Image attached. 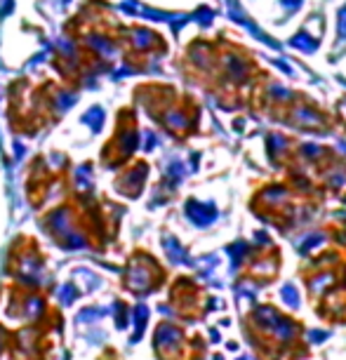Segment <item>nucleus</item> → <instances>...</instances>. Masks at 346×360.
Masks as SVG:
<instances>
[{"label":"nucleus","instance_id":"f257e3e1","mask_svg":"<svg viewBox=\"0 0 346 360\" xmlns=\"http://www.w3.org/2000/svg\"><path fill=\"white\" fill-rule=\"evenodd\" d=\"M292 45H295V47H299V50H304V52H313V50H316V40L308 38L306 33L295 35V38H292Z\"/></svg>","mask_w":346,"mask_h":360},{"label":"nucleus","instance_id":"7ed1b4c3","mask_svg":"<svg viewBox=\"0 0 346 360\" xmlns=\"http://www.w3.org/2000/svg\"><path fill=\"white\" fill-rule=\"evenodd\" d=\"M280 3H283L287 10H297V7L302 5V0H280Z\"/></svg>","mask_w":346,"mask_h":360},{"label":"nucleus","instance_id":"f03ea898","mask_svg":"<svg viewBox=\"0 0 346 360\" xmlns=\"http://www.w3.org/2000/svg\"><path fill=\"white\" fill-rule=\"evenodd\" d=\"M339 33L346 38V10L339 12Z\"/></svg>","mask_w":346,"mask_h":360}]
</instances>
